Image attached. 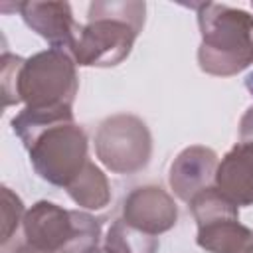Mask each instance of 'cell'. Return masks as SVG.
Here are the masks:
<instances>
[{"label": "cell", "instance_id": "277c9868", "mask_svg": "<svg viewBox=\"0 0 253 253\" xmlns=\"http://www.w3.org/2000/svg\"><path fill=\"white\" fill-rule=\"evenodd\" d=\"M198 12V65L213 77H231L253 65V16L215 2L194 4Z\"/></svg>", "mask_w": 253, "mask_h": 253}, {"label": "cell", "instance_id": "e0dca14e", "mask_svg": "<svg viewBox=\"0 0 253 253\" xmlns=\"http://www.w3.org/2000/svg\"><path fill=\"white\" fill-rule=\"evenodd\" d=\"M245 87L251 91V95H253V73L251 75H247V79H245Z\"/></svg>", "mask_w": 253, "mask_h": 253}, {"label": "cell", "instance_id": "6da1fadb", "mask_svg": "<svg viewBox=\"0 0 253 253\" xmlns=\"http://www.w3.org/2000/svg\"><path fill=\"white\" fill-rule=\"evenodd\" d=\"M10 126L28 150L36 174L51 186L67 188L89 162V140L75 123L73 109H22Z\"/></svg>", "mask_w": 253, "mask_h": 253}, {"label": "cell", "instance_id": "9a60e30c", "mask_svg": "<svg viewBox=\"0 0 253 253\" xmlns=\"http://www.w3.org/2000/svg\"><path fill=\"white\" fill-rule=\"evenodd\" d=\"M239 142H253V105L239 121Z\"/></svg>", "mask_w": 253, "mask_h": 253}, {"label": "cell", "instance_id": "5b68a950", "mask_svg": "<svg viewBox=\"0 0 253 253\" xmlns=\"http://www.w3.org/2000/svg\"><path fill=\"white\" fill-rule=\"evenodd\" d=\"M24 241L45 253H83L101 239V221L81 210L40 200L26 210Z\"/></svg>", "mask_w": 253, "mask_h": 253}, {"label": "cell", "instance_id": "d6986e66", "mask_svg": "<svg viewBox=\"0 0 253 253\" xmlns=\"http://www.w3.org/2000/svg\"><path fill=\"white\" fill-rule=\"evenodd\" d=\"M243 253H253V243H251V245H249V247H247Z\"/></svg>", "mask_w": 253, "mask_h": 253}, {"label": "cell", "instance_id": "52a82bcc", "mask_svg": "<svg viewBox=\"0 0 253 253\" xmlns=\"http://www.w3.org/2000/svg\"><path fill=\"white\" fill-rule=\"evenodd\" d=\"M95 154L115 174H136L150 162L152 134L136 115H111L97 126Z\"/></svg>", "mask_w": 253, "mask_h": 253}, {"label": "cell", "instance_id": "3957f363", "mask_svg": "<svg viewBox=\"0 0 253 253\" xmlns=\"http://www.w3.org/2000/svg\"><path fill=\"white\" fill-rule=\"evenodd\" d=\"M146 4L140 0H97L89 4L71 57L79 67H115L123 63L144 28Z\"/></svg>", "mask_w": 253, "mask_h": 253}, {"label": "cell", "instance_id": "ffe728a7", "mask_svg": "<svg viewBox=\"0 0 253 253\" xmlns=\"http://www.w3.org/2000/svg\"><path fill=\"white\" fill-rule=\"evenodd\" d=\"M251 6H253V2H251Z\"/></svg>", "mask_w": 253, "mask_h": 253}, {"label": "cell", "instance_id": "5bb4252c", "mask_svg": "<svg viewBox=\"0 0 253 253\" xmlns=\"http://www.w3.org/2000/svg\"><path fill=\"white\" fill-rule=\"evenodd\" d=\"M24 215H26V210L22 200L10 188L4 186L2 188V245L10 241L18 225L24 221Z\"/></svg>", "mask_w": 253, "mask_h": 253}, {"label": "cell", "instance_id": "4fadbf2b", "mask_svg": "<svg viewBox=\"0 0 253 253\" xmlns=\"http://www.w3.org/2000/svg\"><path fill=\"white\" fill-rule=\"evenodd\" d=\"M103 247L107 253H156L160 247V241L156 235H148L128 225L121 217V219H115L107 229Z\"/></svg>", "mask_w": 253, "mask_h": 253}, {"label": "cell", "instance_id": "8fae6325", "mask_svg": "<svg viewBox=\"0 0 253 253\" xmlns=\"http://www.w3.org/2000/svg\"><path fill=\"white\" fill-rule=\"evenodd\" d=\"M215 188L237 208L253 206V142H237L215 170Z\"/></svg>", "mask_w": 253, "mask_h": 253}, {"label": "cell", "instance_id": "7a4b0ae2", "mask_svg": "<svg viewBox=\"0 0 253 253\" xmlns=\"http://www.w3.org/2000/svg\"><path fill=\"white\" fill-rule=\"evenodd\" d=\"M4 107L24 103L26 109H73L79 77L75 59L63 49H42L28 59L2 55Z\"/></svg>", "mask_w": 253, "mask_h": 253}, {"label": "cell", "instance_id": "8992f818", "mask_svg": "<svg viewBox=\"0 0 253 253\" xmlns=\"http://www.w3.org/2000/svg\"><path fill=\"white\" fill-rule=\"evenodd\" d=\"M198 225L196 243L210 253H243L253 243V229L239 221V208L215 186L188 202Z\"/></svg>", "mask_w": 253, "mask_h": 253}, {"label": "cell", "instance_id": "30bf717a", "mask_svg": "<svg viewBox=\"0 0 253 253\" xmlns=\"http://www.w3.org/2000/svg\"><path fill=\"white\" fill-rule=\"evenodd\" d=\"M217 152L204 144H192L184 148L170 164L168 184L170 190L182 202H190L196 194L215 186Z\"/></svg>", "mask_w": 253, "mask_h": 253}, {"label": "cell", "instance_id": "7c38bea8", "mask_svg": "<svg viewBox=\"0 0 253 253\" xmlns=\"http://www.w3.org/2000/svg\"><path fill=\"white\" fill-rule=\"evenodd\" d=\"M65 192L79 208L85 210H103L111 202V184L107 180V174L91 160L81 170V174L65 188Z\"/></svg>", "mask_w": 253, "mask_h": 253}, {"label": "cell", "instance_id": "9c48e42d", "mask_svg": "<svg viewBox=\"0 0 253 253\" xmlns=\"http://www.w3.org/2000/svg\"><path fill=\"white\" fill-rule=\"evenodd\" d=\"M16 10L20 12L26 26L42 36L53 49H63L71 55L75 40L79 36L81 24L73 18L69 2H18Z\"/></svg>", "mask_w": 253, "mask_h": 253}, {"label": "cell", "instance_id": "2e32d148", "mask_svg": "<svg viewBox=\"0 0 253 253\" xmlns=\"http://www.w3.org/2000/svg\"><path fill=\"white\" fill-rule=\"evenodd\" d=\"M4 253H45V251H40V249L28 245L26 241H22V243H14V245H12L10 249H6Z\"/></svg>", "mask_w": 253, "mask_h": 253}, {"label": "cell", "instance_id": "ac0fdd59", "mask_svg": "<svg viewBox=\"0 0 253 253\" xmlns=\"http://www.w3.org/2000/svg\"><path fill=\"white\" fill-rule=\"evenodd\" d=\"M83 253H107V251H105V247L95 245V247H91V249H87V251H83Z\"/></svg>", "mask_w": 253, "mask_h": 253}, {"label": "cell", "instance_id": "ba28073f", "mask_svg": "<svg viewBox=\"0 0 253 253\" xmlns=\"http://www.w3.org/2000/svg\"><path fill=\"white\" fill-rule=\"evenodd\" d=\"M123 219L128 225L158 237L176 225L178 206L166 190L146 184L134 188L123 200Z\"/></svg>", "mask_w": 253, "mask_h": 253}]
</instances>
